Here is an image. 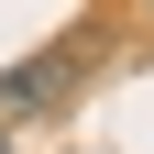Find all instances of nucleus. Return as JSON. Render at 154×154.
I'll return each mask as SVG.
<instances>
[{
	"label": "nucleus",
	"instance_id": "f257e3e1",
	"mask_svg": "<svg viewBox=\"0 0 154 154\" xmlns=\"http://www.w3.org/2000/svg\"><path fill=\"white\" fill-rule=\"evenodd\" d=\"M99 33H66V44H44V55H22V66H0V121H55V110L99 77Z\"/></svg>",
	"mask_w": 154,
	"mask_h": 154
},
{
	"label": "nucleus",
	"instance_id": "f03ea898",
	"mask_svg": "<svg viewBox=\"0 0 154 154\" xmlns=\"http://www.w3.org/2000/svg\"><path fill=\"white\" fill-rule=\"evenodd\" d=\"M143 11H154V0H143Z\"/></svg>",
	"mask_w": 154,
	"mask_h": 154
}]
</instances>
